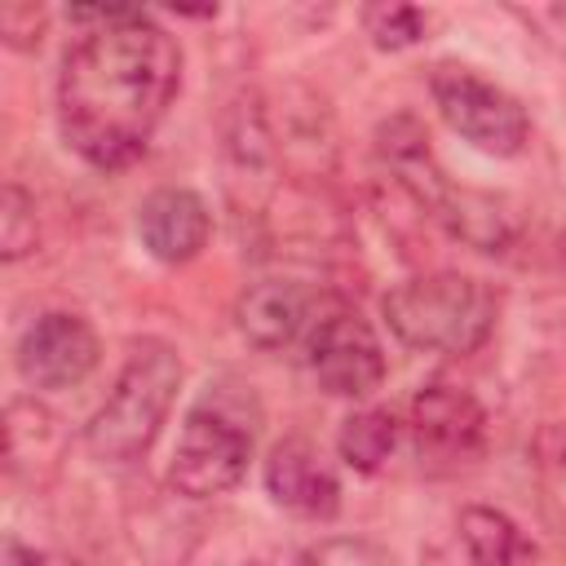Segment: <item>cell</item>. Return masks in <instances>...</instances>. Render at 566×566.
I'll list each match as a JSON object with an SVG mask.
<instances>
[{"label":"cell","mask_w":566,"mask_h":566,"mask_svg":"<svg viewBox=\"0 0 566 566\" xmlns=\"http://www.w3.org/2000/svg\"><path fill=\"white\" fill-rule=\"evenodd\" d=\"M212 212L190 186H159L137 203V239L164 265H186L208 248Z\"/></svg>","instance_id":"10"},{"label":"cell","mask_w":566,"mask_h":566,"mask_svg":"<svg viewBox=\"0 0 566 566\" xmlns=\"http://www.w3.org/2000/svg\"><path fill=\"white\" fill-rule=\"evenodd\" d=\"M535 18H544V22H557V27H562V35H566V9H562V4H557V9H539ZM562 53H566V40H562Z\"/></svg>","instance_id":"19"},{"label":"cell","mask_w":566,"mask_h":566,"mask_svg":"<svg viewBox=\"0 0 566 566\" xmlns=\"http://www.w3.org/2000/svg\"><path fill=\"white\" fill-rule=\"evenodd\" d=\"M336 447H340V460H345L349 469L376 473V469L394 455V447H398V420H394V411L367 407V411L345 416Z\"/></svg>","instance_id":"14"},{"label":"cell","mask_w":566,"mask_h":566,"mask_svg":"<svg viewBox=\"0 0 566 566\" xmlns=\"http://www.w3.org/2000/svg\"><path fill=\"white\" fill-rule=\"evenodd\" d=\"M97 22L84 31L57 75L62 142L97 172L137 164L181 88L177 40L142 9H75Z\"/></svg>","instance_id":"1"},{"label":"cell","mask_w":566,"mask_h":566,"mask_svg":"<svg viewBox=\"0 0 566 566\" xmlns=\"http://www.w3.org/2000/svg\"><path fill=\"white\" fill-rule=\"evenodd\" d=\"M429 93H433V106L447 119V128L460 133L482 155L509 159V155L526 150V142H531L526 106L509 88H500L495 80L478 75L473 66L438 62L429 75Z\"/></svg>","instance_id":"5"},{"label":"cell","mask_w":566,"mask_h":566,"mask_svg":"<svg viewBox=\"0 0 566 566\" xmlns=\"http://www.w3.org/2000/svg\"><path fill=\"white\" fill-rule=\"evenodd\" d=\"M31 248H35V199L18 181H9L4 208H0V256L22 261Z\"/></svg>","instance_id":"16"},{"label":"cell","mask_w":566,"mask_h":566,"mask_svg":"<svg viewBox=\"0 0 566 566\" xmlns=\"http://www.w3.org/2000/svg\"><path fill=\"white\" fill-rule=\"evenodd\" d=\"M265 491L279 509L327 522L340 509V478L310 438H283L265 460Z\"/></svg>","instance_id":"9"},{"label":"cell","mask_w":566,"mask_h":566,"mask_svg":"<svg viewBox=\"0 0 566 566\" xmlns=\"http://www.w3.org/2000/svg\"><path fill=\"white\" fill-rule=\"evenodd\" d=\"M460 544L469 566H539L535 539L500 509L469 504L460 513Z\"/></svg>","instance_id":"12"},{"label":"cell","mask_w":566,"mask_h":566,"mask_svg":"<svg viewBox=\"0 0 566 566\" xmlns=\"http://www.w3.org/2000/svg\"><path fill=\"white\" fill-rule=\"evenodd\" d=\"M234 323L248 345L274 354V349H287L292 340H301L305 332H314L318 318H314L310 287H301L292 279H261L239 296Z\"/></svg>","instance_id":"11"},{"label":"cell","mask_w":566,"mask_h":566,"mask_svg":"<svg viewBox=\"0 0 566 566\" xmlns=\"http://www.w3.org/2000/svg\"><path fill=\"white\" fill-rule=\"evenodd\" d=\"M97 332L84 314L49 310L18 336V371L35 389H71L97 367Z\"/></svg>","instance_id":"8"},{"label":"cell","mask_w":566,"mask_h":566,"mask_svg":"<svg viewBox=\"0 0 566 566\" xmlns=\"http://www.w3.org/2000/svg\"><path fill=\"white\" fill-rule=\"evenodd\" d=\"M380 314L407 349L464 358L491 340L500 318V296L473 274L433 270L394 283L380 301Z\"/></svg>","instance_id":"2"},{"label":"cell","mask_w":566,"mask_h":566,"mask_svg":"<svg viewBox=\"0 0 566 566\" xmlns=\"http://www.w3.org/2000/svg\"><path fill=\"white\" fill-rule=\"evenodd\" d=\"M296 566H398V557L376 539L336 535V539H323V544L305 548L296 557Z\"/></svg>","instance_id":"17"},{"label":"cell","mask_w":566,"mask_h":566,"mask_svg":"<svg viewBox=\"0 0 566 566\" xmlns=\"http://www.w3.org/2000/svg\"><path fill=\"white\" fill-rule=\"evenodd\" d=\"M310 371L336 398H367L385 385V345L358 310H332L310 332Z\"/></svg>","instance_id":"7"},{"label":"cell","mask_w":566,"mask_h":566,"mask_svg":"<svg viewBox=\"0 0 566 566\" xmlns=\"http://www.w3.org/2000/svg\"><path fill=\"white\" fill-rule=\"evenodd\" d=\"M4 438H9V473H35V464H53L62 455V429L49 407L35 398H13L4 411Z\"/></svg>","instance_id":"13"},{"label":"cell","mask_w":566,"mask_h":566,"mask_svg":"<svg viewBox=\"0 0 566 566\" xmlns=\"http://www.w3.org/2000/svg\"><path fill=\"white\" fill-rule=\"evenodd\" d=\"M181 389V358L168 340H137L106 402L84 424V447L102 464H133L159 438Z\"/></svg>","instance_id":"4"},{"label":"cell","mask_w":566,"mask_h":566,"mask_svg":"<svg viewBox=\"0 0 566 566\" xmlns=\"http://www.w3.org/2000/svg\"><path fill=\"white\" fill-rule=\"evenodd\" d=\"M256 424L261 411L256 398L243 394V385H208L181 420L168 460L172 491L190 500H212L234 491L256 451Z\"/></svg>","instance_id":"3"},{"label":"cell","mask_w":566,"mask_h":566,"mask_svg":"<svg viewBox=\"0 0 566 566\" xmlns=\"http://www.w3.org/2000/svg\"><path fill=\"white\" fill-rule=\"evenodd\" d=\"M416 460L433 473H455L486 451V411L460 385H424L407 407Z\"/></svg>","instance_id":"6"},{"label":"cell","mask_w":566,"mask_h":566,"mask_svg":"<svg viewBox=\"0 0 566 566\" xmlns=\"http://www.w3.org/2000/svg\"><path fill=\"white\" fill-rule=\"evenodd\" d=\"M363 22L376 49H411L424 40V27H429V18L411 4H371L363 9Z\"/></svg>","instance_id":"15"},{"label":"cell","mask_w":566,"mask_h":566,"mask_svg":"<svg viewBox=\"0 0 566 566\" xmlns=\"http://www.w3.org/2000/svg\"><path fill=\"white\" fill-rule=\"evenodd\" d=\"M0 566H71V562H62V557H53V553H44V548H31V544H22L18 535H9Z\"/></svg>","instance_id":"18"}]
</instances>
